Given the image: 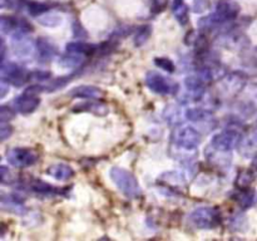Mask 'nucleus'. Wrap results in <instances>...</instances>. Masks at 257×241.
<instances>
[{"mask_svg": "<svg viewBox=\"0 0 257 241\" xmlns=\"http://www.w3.org/2000/svg\"><path fill=\"white\" fill-rule=\"evenodd\" d=\"M240 14V5L235 2H220L216 10L207 17L202 18L198 27L202 30H215L227 23L233 22Z\"/></svg>", "mask_w": 257, "mask_h": 241, "instance_id": "1", "label": "nucleus"}, {"mask_svg": "<svg viewBox=\"0 0 257 241\" xmlns=\"http://www.w3.org/2000/svg\"><path fill=\"white\" fill-rule=\"evenodd\" d=\"M110 178L117 186L118 190L130 198H137L140 197L142 193V188H141L140 183H138L137 178L130 172V171L124 170L120 167H113L109 172Z\"/></svg>", "mask_w": 257, "mask_h": 241, "instance_id": "2", "label": "nucleus"}, {"mask_svg": "<svg viewBox=\"0 0 257 241\" xmlns=\"http://www.w3.org/2000/svg\"><path fill=\"white\" fill-rule=\"evenodd\" d=\"M190 221L197 228L211 230V228L217 227L221 223V213L217 208L202 206L191 212Z\"/></svg>", "mask_w": 257, "mask_h": 241, "instance_id": "3", "label": "nucleus"}, {"mask_svg": "<svg viewBox=\"0 0 257 241\" xmlns=\"http://www.w3.org/2000/svg\"><path fill=\"white\" fill-rule=\"evenodd\" d=\"M241 142H242V135L240 131L237 128H227V130L217 133L212 138L211 147L217 152L227 153L237 147Z\"/></svg>", "mask_w": 257, "mask_h": 241, "instance_id": "4", "label": "nucleus"}, {"mask_svg": "<svg viewBox=\"0 0 257 241\" xmlns=\"http://www.w3.org/2000/svg\"><path fill=\"white\" fill-rule=\"evenodd\" d=\"M146 84L156 94L161 95H172L178 92V84L173 80L168 79L161 73L151 70L146 75Z\"/></svg>", "mask_w": 257, "mask_h": 241, "instance_id": "5", "label": "nucleus"}, {"mask_svg": "<svg viewBox=\"0 0 257 241\" xmlns=\"http://www.w3.org/2000/svg\"><path fill=\"white\" fill-rule=\"evenodd\" d=\"M201 133L191 126H182L172 133V141L177 147L192 151L197 148L201 142Z\"/></svg>", "mask_w": 257, "mask_h": 241, "instance_id": "6", "label": "nucleus"}, {"mask_svg": "<svg viewBox=\"0 0 257 241\" xmlns=\"http://www.w3.org/2000/svg\"><path fill=\"white\" fill-rule=\"evenodd\" d=\"M7 158L10 165L14 166V167L25 168L35 165L39 160V155H38L37 151L32 150V148L15 147L9 150Z\"/></svg>", "mask_w": 257, "mask_h": 241, "instance_id": "7", "label": "nucleus"}, {"mask_svg": "<svg viewBox=\"0 0 257 241\" xmlns=\"http://www.w3.org/2000/svg\"><path fill=\"white\" fill-rule=\"evenodd\" d=\"M0 28L3 34H10L13 37H24L29 32H32L33 27L30 23L23 18L10 17V15H2L0 17Z\"/></svg>", "mask_w": 257, "mask_h": 241, "instance_id": "8", "label": "nucleus"}, {"mask_svg": "<svg viewBox=\"0 0 257 241\" xmlns=\"http://www.w3.org/2000/svg\"><path fill=\"white\" fill-rule=\"evenodd\" d=\"M0 73H2V79H5L9 84L15 85V87H20L25 82H28L30 78V73H28L24 68L15 64V63H7L5 59L2 60Z\"/></svg>", "mask_w": 257, "mask_h": 241, "instance_id": "9", "label": "nucleus"}, {"mask_svg": "<svg viewBox=\"0 0 257 241\" xmlns=\"http://www.w3.org/2000/svg\"><path fill=\"white\" fill-rule=\"evenodd\" d=\"M25 37V35H24ZM24 37H14L13 43V52L15 57L19 59H32L37 52V43H32L29 39H25Z\"/></svg>", "mask_w": 257, "mask_h": 241, "instance_id": "10", "label": "nucleus"}, {"mask_svg": "<svg viewBox=\"0 0 257 241\" xmlns=\"http://www.w3.org/2000/svg\"><path fill=\"white\" fill-rule=\"evenodd\" d=\"M40 104V99L37 94H30V93H23L20 97L14 100V107L18 112L22 114H29L34 112Z\"/></svg>", "mask_w": 257, "mask_h": 241, "instance_id": "11", "label": "nucleus"}, {"mask_svg": "<svg viewBox=\"0 0 257 241\" xmlns=\"http://www.w3.org/2000/svg\"><path fill=\"white\" fill-rule=\"evenodd\" d=\"M205 78L198 73L195 75H188L185 79V85L187 92L190 93L191 98L195 100H198L202 98L203 93H205Z\"/></svg>", "mask_w": 257, "mask_h": 241, "instance_id": "12", "label": "nucleus"}, {"mask_svg": "<svg viewBox=\"0 0 257 241\" xmlns=\"http://www.w3.org/2000/svg\"><path fill=\"white\" fill-rule=\"evenodd\" d=\"M102 94L100 88L94 85H78L69 92L70 97L82 98V99H99Z\"/></svg>", "mask_w": 257, "mask_h": 241, "instance_id": "13", "label": "nucleus"}, {"mask_svg": "<svg viewBox=\"0 0 257 241\" xmlns=\"http://www.w3.org/2000/svg\"><path fill=\"white\" fill-rule=\"evenodd\" d=\"M37 52L39 60L43 63L50 62L57 55V48L52 42L44 38H39L37 40Z\"/></svg>", "mask_w": 257, "mask_h": 241, "instance_id": "14", "label": "nucleus"}, {"mask_svg": "<svg viewBox=\"0 0 257 241\" xmlns=\"http://www.w3.org/2000/svg\"><path fill=\"white\" fill-rule=\"evenodd\" d=\"M48 175L58 181H68L74 176V170L65 163H55L48 168Z\"/></svg>", "mask_w": 257, "mask_h": 241, "instance_id": "15", "label": "nucleus"}, {"mask_svg": "<svg viewBox=\"0 0 257 241\" xmlns=\"http://www.w3.org/2000/svg\"><path fill=\"white\" fill-rule=\"evenodd\" d=\"M67 52L80 55V57H88L95 52V45L85 42H72L67 44Z\"/></svg>", "mask_w": 257, "mask_h": 241, "instance_id": "16", "label": "nucleus"}, {"mask_svg": "<svg viewBox=\"0 0 257 241\" xmlns=\"http://www.w3.org/2000/svg\"><path fill=\"white\" fill-rule=\"evenodd\" d=\"M73 109L75 112H79V110H83V112H92L98 115H104L108 112V108L104 104H102L100 102H94V100H88V102L83 103V104L75 105Z\"/></svg>", "mask_w": 257, "mask_h": 241, "instance_id": "17", "label": "nucleus"}, {"mask_svg": "<svg viewBox=\"0 0 257 241\" xmlns=\"http://www.w3.org/2000/svg\"><path fill=\"white\" fill-rule=\"evenodd\" d=\"M186 118L192 122H210L213 115L210 110L203 108H190L186 110Z\"/></svg>", "mask_w": 257, "mask_h": 241, "instance_id": "18", "label": "nucleus"}, {"mask_svg": "<svg viewBox=\"0 0 257 241\" xmlns=\"http://www.w3.org/2000/svg\"><path fill=\"white\" fill-rule=\"evenodd\" d=\"M172 12L175 17L177 18L178 23L181 25H186L188 23V7L185 4L183 0H173Z\"/></svg>", "mask_w": 257, "mask_h": 241, "instance_id": "19", "label": "nucleus"}, {"mask_svg": "<svg viewBox=\"0 0 257 241\" xmlns=\"http://www.w3.org/2000/svg\"><path fill=\"white\" fill-rule=\"evenodd\" d=\"M29 186L34 192L38 193H48V195H50V193H60V188L54 187V186L47 183L43 180H33Z\"/></svg>", "mask_w": 257, "mask_h": 241, "instance_id": "20", "label": "nucleus"}, {"mask_svg": "<svg viewBox=\"0 0 257 241\" xmlns=\"http://www.w3.org/2000/svg\"><path fill=\"white\" fill-rule=\"evenodd\" d=\"M27 8L28 13L33 17H40V15L45 14V13L49 12L50 5L47 3H39V2H27Z\"/></svg>", "mask_w": 257, "mask_h": 241, "instance_id": "21", "label": "nucleus"}, {"mask_svg": "<svg viewBox=\"0 0 257 241\" xmlns=\"http://www.w3.org/2000/svg\"><path fill=\"white\" fill-rule=\"evenodd\" d=\"M253 201H255V192L252 190H248L247 187H240L237 195V202L242 207L247 208L252 205Z\"/></svg>", "mask_w": 257, "mask_h": 241, "instance_id": "22", "label": "nucleus"}, {"mask_svg": "<svg viewBox=\"0 0 257 241\" xmlns=\"http://www.w3.org/2000/svg\"><path fill=\"white\" fill-rule=\"evenodd\" d=\"M40 25L48 28H54L58 27V25L62 24V17L58 14H54V13H45V14L40 15L39 19H38Z\"/></svg>", "mask_w": 257, "mask_h": 241, "instance_id": "23", "label": "nucleus"}, {"mask_svg": "<svg viewBox=\"0 0 257 241\" xmlns=\"http://www.w3.org/2000/svg\"><path fill=\"white\" fill-rule=\"evenodd\" d=\"M83 58L84 57H80V55L73 54V53L67 52V54L63 55L62 59L59 60V64L64 68H70V69H74V68H77L78 65H80Z\"/></svg>", "mask_w": 257, "mask_h": 241, "instance_id": "24", "label": "nucleus"}, {"mask_svg": "<svg viewBox=\"0 0 257 241\" xmlns=\"http://www.w3.org/2000/svg\"><path fill=\"white\" fill-rule=\"evenodd\" d=\"M151 37V27L150 25H143L140 29L136 32L135 34V44L137 47H141V45L145 44Z\"/></svg>", "mask_w": 257, "mask_h": 241, "instance_id": "25", "label": "nucleus"}, {"mask_svg": "<svg viewBox=\"0 0 257 241\" xmlns=\"http://www.w3.org/2000/svg\"><path fill=\"white\" fill-rule=\"evenodd\" d=\"M155 64L168 73H173L176 70L175 63L171 59H168V58H155Z\"/></svg>", "mask_w": 257, "mask_h": 241, "instance_id": "26", "label": "nucleus"}, {"mask_svg": "<svg viewBox=\"0 0 257 241\" xmlns=\"http://www.w3.org/2000/svg\"><path fill=\"white\" fill-rule=\"evenodd\" d=\"M211 0H193L192 12L193 13H205L211 9Z\"/></svg>", "mask_w": 257, "mask_h": 241, "instance_id": "27", "label": "nucleus"}, {"mask_svg": "<svg viewBox=\"0 0 257 241\" xmlns=\"http://www.w3.org/2000/svg\"><path fill=\"white\" fill-rule=\"evenodd\" d=\"M27 5L25 0H0V7L4 9V8H9L13 10H19L22 8H24Z\"/></svg>", "mask_w": 257, "mask_h": 241, "instance_id": "28", "label": "nucleus"}, {"mask_svg": "<svg viewBox=\"0 0 257 241\" xmlns=\"http://www.w3.org/2000/svg\"><path fill=\"white\" fill-rule=\"evenodd\" d=\"M15 113L9 105H2L0 107V120L2 122H10L14 118Z\"/></svg>", "mask_w": 257, "mask_h": 241, "instance_id": "29", "label": "nucleus"}, {"mask_svg": "<svg viewBox=\"0 0 257 241\" xmlns=\"http://www.w3.org/2000/svg\"><path fill=\"white\" fill-rule=\"evenodd\" d=\"M52 78V74L48 72H43V70H34V72H30V79L38 80V82H44Z\"/></svg>", "mask_w": 257, "mask_h": 241, "instance_id": "30", "label": "nucleus"}, {"mask_svg": "<svg viewBox=\"0 0 257 241\" xmlns=\"http://www.w3.org/2000/svg\"><path fill=\"white\" fill-rule=\"evenodd\" d=\"M168 4V0H151V10L155 14L163 12Z\"/></svg>", "mask_w": 257, "mask_h": 241, "instance_id": "31", "label": "nucleus"}, {"mask_svg": "<svg viewBox=\"0 0 257 241\" xmlns=\"http://www.w3.org/2000/svg\"><path fill=\"white\" fill-rule=\"evenodd\" d=\"M13 133V127L10 126L9 122H2L0 125V140L5 141L9 138Z\"/></svg>", "mask_w": 257, "mask_h": 241, "instance_id": "32", "label": "nucleus"}, {"mask_svg": "<svg viewBox=\"0 0 257 241\" xmlns=\"http://www.w3.org/2000/svg\"><path fill=\"white\" fill-rule=\"evenodd\" d=\"M0 173H2V182L4 183V185H10V183H13L14 176H13V173L8 170L7 166H2V167H0Z\"/></svg>", "mask_w": 257, "mask_h": 241, "instance_id": "33", "label": "nucleus"}, {"mask_svg": "<svg viewBox=\"0 0 257 241\" xmlns=\"http://www.w3.org/2000/svg\"><path fill=\"white\" fill-rule=\"evenodd\" d=\"M73 30H74L75 38H80L82 39V38L87 37V33H85V30L83 29V27L78 22H74V24H73Z\"/></svg>", "mask_w": 257, "mask_h": 241, "instance_id": "34", "label": "nucleus"}, {"mask_svg": "<svg viewBox=\"0 0 257 241\" xmlns=\"http://www.w3.org/2000/svg\"><path fill=\"white\" fill-rule=\"evenodd\" d=\"M250 171H251V173H252L253 178H257V155L255 156V158H253L252 163H251Z\"/></svg>", "mask_w": 257, "mask_h": 241, "instance_id": "35", "label": "nucleus"}, {"mask_svg": "<svg viewBox=\"0 0 257 241\" xmlns=\"http://www.w3.org/2000/svg\"><path fill=\"white\" fill-rule=\"evenodd\" d=\"M0 84H2V93H0V98H4L8 92V84H9V83H8L5 79H2Z\"/></svg>", "mask_w": 257, "mask_h": 241, "instance_id": "36", "label": "nucleus"}]
</instances>
